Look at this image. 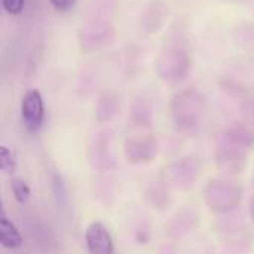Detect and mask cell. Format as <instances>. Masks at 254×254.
I'll return each instance as SVG.
<instances>
[{"instance_id":"obj_7","label":"cell","mask_w":254,"mask_h":254,"mask_svg":"<svg viewBox=\"0 0 254 254\" xmlns=\"http://www.w3.org/2000/svg\"><path fill=\"white\" fill-rule=\"evenodd\" d=\"M49 3L52 4L54 9H57L60 12H67L74 6L76 0H49Z\"/></svg>"},{"instance_id":"obj_6","label":"cell","mask_w":254,"mask_h":254,"mask_svg":"<svg viewBox=\"0 0 254 254\" xmlns=\"http://www.w3.org/2000/svg\"><path fill=\"white\" fill-rule=\"evenodd\" d=\"M24 3L25 0H1V6L3 9L10 13V15H18L22 12L24 9Z\"/></svg>"},{"instance_id":"obj_2","label":"cell","mask_w":254,"mask_h":254,"mask_svg":"<svg viewBox=\"0 0 254 254\" xmlns=\"http://www.w3.org/2000/svg\"><path fill=\"white\" fill-rule=\"evenodd\" d=\"M85 244L89 254H115L113 238L101 222L88 225L85 231Z\"/></svg>"},{"instance_id":"obj_3","label":"cell","mask_w":254,"mask_h":254,"mask_svg":"<svg viewBox=\"0 0 254 254\" xmlns=\"http://www.w3.org/2000/svg\"><path fill=\"white\" fill-rule=\"evenodd\" d=\"M0 244L4 249H18L22 246V237L18 228L9 220L4 210H0Z\"/></svg>"},{"instance_id":"obj_8","label":"cell","mask_w":254,"mask_h":254,"mask_svg":"<svg viewBox=\"0 0 254 254\" xmlns=\"http://www.w3.org/2000/svg\"><path fill=\"white\" fill-rule=\"evenodd\" d=\"M250 213H252V219L254 222V190H253V196H252V201H250Z\"/></svg>"},{"instance_id":"obj_4","label":"cell","mask_w":254,"mask_h":254,"mask_svg":"<svg viewBox=\"0 0 254 254\" xmlns=\"http://www.w3.org/2000/svg\"><path fill=\"white\" fill-rule=\"evenodd\" d=\"M10 189H12V193H13V198L16 199V202H19V204L28 202V199L31 196V189L22 179H12Z\"/></svg>"},{"instance_id":"obj_1","label":"cell","mask_w":254,"mask_h":254,"mask_svg":"<svg viewBox=\"0 0 254 254\" xmlns=\"http://www.w3.org/2000/svg\"><path fill=\"white\" fill-rule=\"evenodd\" d=\"M21 118L25 128L30 132H37L45 119V106L42 94L37 89H30L25 92L21 101Z\"/></svg>"},{"instance_id":"obj_5","label":"cell","mask_w":254,"mask_h":254,"mask_svg":"<svg viewBox=\"0 0 254 254\" xmlns=\"http://www.w3.org/2000/svg\"><path fill=\"white\" fill-rule=\"evenodd\" d=\"M0 170L6 174H13L16 171L15 153L7 146H0Z\"/></svg>"}]
</instances>
